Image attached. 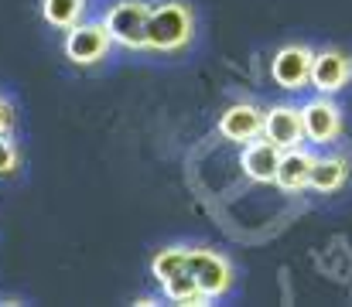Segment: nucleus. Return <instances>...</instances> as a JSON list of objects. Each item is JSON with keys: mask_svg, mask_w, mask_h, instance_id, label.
<instances>
[{"mask_svg": "<svg viewBox=\"0 0 352 307\" xmlns=\"http://www.w3.org/2000/svg\"><path fill=\"white\" fill-rule=\"evenodd\" d=\"M185 270H188V249H161L151 260V273L157 277V284H168Z\"/></svg>", "mask_w": 352, "mask_h": 307, "instance_id": "nucleus-15", "label": "nucleus"}, {"mask_svg": "<svg viewBox=\"0 0 352 307\" xmlns=\"http://www.w3.org/2000/svg\"><path fill=\"white\" fill-rule=\"evenodd\" d=\"M219 133L233 144H250V140L263 137V113L253 102H233L219 116Z\"/></svg>", "mask_w": 352, "mask_h": 307, "instance_id": "nucleus-10", "label": "nucleus"}, {"mask_svg": "<svg viewBox=\"0 0 352 307\" xmlns=\"http://www.w3.org/2000/svg\"><path fill=\"white\" fill-rule=\"evenodd\" d=\"M195 34V14L182 0H168L161 7H151V27H147V48L151 52H185Z\"/></svg>", "mask_w": 352, "mask_h": 307, "instance_id": "nucleus-1", "label": "nucleus"}, {"mask_svg": "<svg viewBox=\"0 0 352 307\" xmlns=\"http://www.w3.org/2000/svg\"><path fill=\"white\" fill-rule=\"evenodd\" d=\"M301 120H305V137L318 147L339 140V133H342V109L329 96H318L308 106H301Z\"/></svg>", "mask_w": 352, "mask_h": 307, "instance_id": "nucleus-6", "label": "nucleus"}, {"mask_svg": "<svg viewBox=\"0 0 352 307\" xmlns=\"http://www.w3.org/2000/svg\"><path fill=\"white\" fill-rule=\"evenodd\" d=\"M188 273L195 277L199 291L209 301L223 297L233 287V266H230V260L219 256V253H212V249H188Z\"/></svg>", "mask_w": 352, "mask_h": 307, "instance_id": "nucleus-4", "label": "nucleus"}, {"mask_svg": "<svg viewBox=\"0 0 352 307\" xmlns=\"http://www.w3.org/2000/svg\"><path fill=\"white\" fill-rule=\"evenodd\" d=\"M311 62H315V52L308 45H284L270 62V76L280 89L298 93L311 86Z\"/></svg>", "mask_w": 352, "mask_h": 307, "instance_id": "nucleus-5", "label": "nucleus"}, {"mask_svg": "<svg viewBox=\"0 0 352 307\" xmlns=\"http://www.w3.org/2000/svg\"><path fill=\"white\" fill-rule=\"evenodd\" d=\"M346 181H349V161H346V157H315L311 181H308L311 192L332 195V192H339Z\"/></svg>", "mask_w": 352, "mask_h": 307, "instance_id": "nucleus-12", "label": "nucleus"}, {"mask_svg": "<svg viewBox=\"0 0 352 307\" xmlns=\"http://www.w3.org/2000/svg\"><path fill=\"white\" fill-rule=\"evenodd\" d=\"M352 79V62L349 55L342 52H315V62H311V89H318L322 96H336L349 86Z\"/></svg>", "mask_w": 352, "mask_h": 307, "instance_id": "nucleus-7", "label": "nucleus"}, {"mask_svg": "<svg viewBox=\"0 0 352 307\" xmlns=\"http://www.w3.org/2000/svg\"><path fill=\"white\" fill-rule=\"evenodd\" d=\"M110 38L130 48V52H144L147 48V27H151V3L144 0H120L107 10L103 17Z\"/></svg>", "mask_w": 352, "mask_h": 307, "instance_id": "nucleus-2", "label": "nucleus"}, {"mask_svg": "<svg viewBox=\"0 0 352 307\" xmlns=\"http://www.w3.org/2000/svg\"><path fill=\"white\" fill-rule=\"evenodd\" d=\"M17 164H21V154H17L14 140H7V133H0V178L14 174Z\"/></svg>", "mask_w": 352, "mask_h": 307, "instance_id": "nucleus-16", "label": "nucleus"}, {"mask_svg": "<svg viewBox=\"0 0 352 307\" xmlns=\"http://www.w3.org/2000/svg\"><path fill=\"white\" fill-rule=\"evenodd\" d=\"M280 147L277 144H270L267 137L260 140H250V144H243V154H239V168H243V174L250 178V181H256V185H274L277 181V164H280Z\"/></svg>", "mask_w": 352, "mask_h": 307, "instance_id": "nucleus-8", "label": "nucleus"}, {"mask_svg": "<svg viewBox=\"0 0 352 307\" xmlns=\"http://www.w3.org/2000/svg\"><path fill=\"white\" fill-rule=\"evenodd\" d=\"M82 14H86V0H41V17L58 31L76 27Z\"/></svg>", "mask_w": 352, "mask_h": 307, "instance_id": "nucleus-13", "label": "nucleus"}, {"mask_svg": "<svg viewBox=\"0 0 352 307\" xmlns=\"http://www.w3.org/2000/svg\"><path fill=\"white\" fill-rule=\"evenodd\" d=\"M311 168H315V154H308V150H301V147H291V150H284L280 154V164H277V188H284V192H301V188H308V181H311Z\"/></svg>", "mask_w": 352, "mask_h": 307, "instance_id": "nucleus-11", "label": "nucleus"}, {"mask_svg": "<svg viewBox=\"0 0 352 307\" xmlns=\"http://www.w3.org/2000/svg\"><path fill=\"white\" fill-rule=\"evenodd\" d=\"M110 45H113V38H110L103 21L100 24L96 21H86V24L79 21L76 27L65 31V58L72 65H100L107 58Z\"/></svg>", "mask_w": 352, "mask_h": 307, "instance_id": "nucleus-3", "label": "nucleus"}, {"mask_svg": "<svg viewBox=\"0 0 352 307\" xmlns=\"http://www.w3.org/2000/svg\"><path fill=\"white\" fill-rule=\"evenodd\" d=\"M161 291H164V297L168 301H175V304H209V297L199 291V284H195V277L185 270V273H178L175 280H168V284H161Z\"/></svg>", "mask_w": 352, "mask_h": 307, "instance_id": "nucleus-14", "label": "nucleus"}, {"mask_svg": "<svg viewBox=\"0 0 352 307\" xmlns=\"http://www.w3.org/2000/svg\"><path fill=\"white\" fill-rule=\"evenodd\" d=\"M263 137L270 144H277L280 150L301 147V140H305L301 109H294V106H274L270 113H263Z\"/></svg>", "mask_w": 352, "mask_h": 307, "instance_id": "nucleus-9", "label": "nucleus"}]
</instances>
